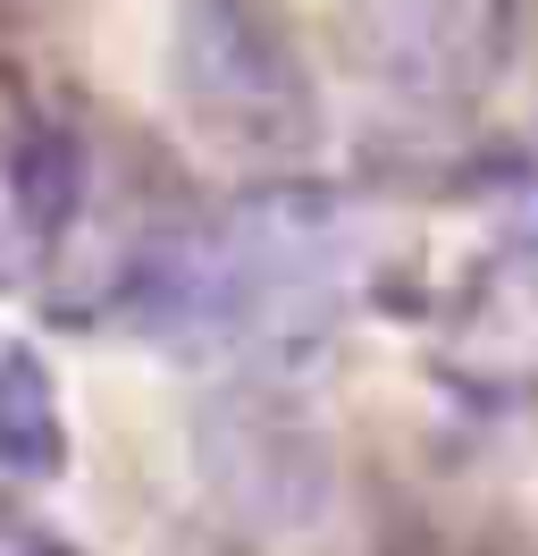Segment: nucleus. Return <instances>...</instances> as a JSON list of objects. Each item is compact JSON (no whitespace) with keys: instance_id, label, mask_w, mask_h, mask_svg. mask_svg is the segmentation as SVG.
<instances>
[{"instance_id":"obj_5","label":"nucleus","mask_w":538,"mask_h":556,"mask_svg":"<svg viewBox=\"0 0 538 556\" xmlns=\"http://www.w3.org/2000/svg\"><path fill=\"white\" fill-rule=\"evenodd\" d=\"M67 464V414H60V380L34 346L0 354V472L17 481H51Z\"/></svg>"},{"instance_id":"obj_4","label":"nucleus","mask_w":538,"mask_h":556,"mask_svg":"<svg viewBox=\"0 0 538 556\" xmlns=\"http://www.w3.org/2000/svg\"><path fill=\"white\" fill-rule=\"evenodd\" d=\"M85 186H93V161L85 143L51 127V118H26L17 143H9V194H17V219H26L34 244H60L85 211Z\"/></svg>"},{"instance_id":"obj_6","label":"nucleus","mask_w":538,"mask_h":556,"mask_svg":"<svg viewBox=\"0 0 538 556\" xmlns=\"http://www.w3.org/2000/svg\"><path fill=\"white\" fill-rule=\"evenodd\" d=\"M17 556H85V548H76V540H26Z\"/></svg>"},{"instance_id":"obj_2","label":"nucleus","mask_w":538,"mask_h":556,"mask_svg":"<svg viewBox=\"0 0 538 556\" xmlns=\"http://www.w3.org/2000/svg\"><path fill=\"white\" fill-rule=\"evenodd\" d=\"M185 136L253 177H295L320 143V85L261 0H185L168 35Z\"/></svg>"},{"instance_id":"obj_1","label":"nucleus","mask_w":538,"mask_h":556,"mask_svg":"<svg viewBox=\"0 0 538 556\" xmlns=\"http://www.w3.org/2000/svg\"><path fill=\"white\" fill-rule=\"evenodd\" d=\"M345 287V203L269 186L202 228L161 237L127 270V320L185 346H295L320 338Z\"/></svg>"},{"instance_id":"obj_3","label":"nucleus","mask_w":538,"mask_h":556,"mask_svg":"<svg viewBox=\"0 0 538 556\" xmlns=\"http://www.w3.org/2000/svg\"><path fill=\"white\" fill-rule=\"evenodd\" d=\"M202 472L228 497L235 522L253 531H303L329 506V447L295 405L269 396H235L202 421Z\"/></svg>"},{"instance_id":"obj_7","label":"nucleus","mask_w":538,"mask_h":556,"mask_svg":"<svg viewBox=\"0 0 538 556\" xmlns=\"http://www.w3.org/2000/svg\"><path fill=\"white\" fill-rule=\"evenodd\" d=\"M202 556H244V548H202Z\"/></svg>"}]
</instances>
